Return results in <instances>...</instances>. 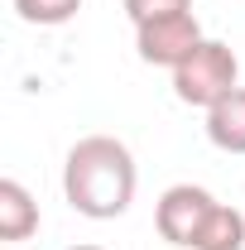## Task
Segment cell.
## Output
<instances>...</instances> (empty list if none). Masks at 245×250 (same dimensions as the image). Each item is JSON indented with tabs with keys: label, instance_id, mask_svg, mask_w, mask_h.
Segmentation results:
<instances>
[{
	"label": "cell",
	"instance_id": "1",
	"mask_svg": "<svg viewBox=\"0 0 245 250\" xmlns=\"http://www.w3.org/2000/svg\"><path fill=\"white\" fill-rule=\"evenodd\" d=\"M135 188H140V173H135V154L125 149L116 135H87L67 149V164H62V197L72 212L92 221H116L130 212L135 202Z\"/></svg>",
	"mask_w": 245,
	"mask_h": 250
},
{
	"label": "cell",
	"instance_id": "2",
	"mask_svg": "<svg viewBox=\"0 0 245 250\" xmlns=\"http://www.w3.org/2000/svg\"><path fill=\"white\" fill-rule=\"evenodd\" d=\"M236 87H241V58H236V48L221 43V39H202V48H197L183 67H173V96H178L183 106L212 111L216 101L231 96Z\"/></svg>",
	"mask_w": 245,
	"mask_h": 250
},
{
	"label": "cell",
	"instance_id": "3",
	"mask_svg": "<svg viewBox=\"0 0 245 250\" xmlns=\"http://www.w3.org/2000/svg\"><path fill=\"white\" fill-rule=\"evenodd\" d=\"M202 24H197V15L192 10H178V15H159V20H144V24H135V48H140V58L149 62V67H183L197 48H202Z\"/></svg>",
	"mask_w": 245,
	"mask_h": 250
},
{
	"label": "cell",
	"instance_id": "4",
	"mask_svg": "<svg viewBox=\"0 0 245 250\" xmlns=\"http://www.w3.org/2000/svg\"><path fill=\"white\" fill-rule=\"evenodd\" d=\"M212 212H216V197L207 192V188H197V183H173L163 197H159V207H154V226H159V236H163L168 246L192 250Z\"/></svg>",
	"mask_w": 245,
	"mask_h": 250
},
{
	"label": "cell",
	"instance_id": "5",
	"mask_svg": "<svg viewBox=\"0 0 245 250\" xmlns=\"http://www.w3.org/2000/svg\"><path fill=\"white\" fill-rule=\"evenodd\" d=\"M39 231V202L29 197V188L20 178H0V241H29Z\"/></svg>",
	"mask_w": 245,
	"mask_h": 250
},
{
	"label": "cell",
	"instance_id": "6",
	"mask_svg": "<svg viewBox=\"0 0 245 250\" xmlns=\"http://www.w3.org/2000/svg\"><path fill=\"white\" fill-rule=\"evenodd\" d=\"M207 140L226 154H245V87H236L207 111Z\"/></svg>",
	"mask_w": 245,
	"mask_h": 250
},
{
	"label": "cell",
	"instance_id": "7",
	"mask_svg": "<svg viewBox=\"0 0 245 250\" xmlns=\"http://www.w3.org/2000/svg\"><path fill=\"white\" fill-rule=\"evenodd\" d=\"M192 250H245V217L236 207L216 202V212L207 217V226H202V236H197Z\"/></svg>",
	"mask_w": 245,
	"mask_h": 250
},
{
	"label": "cell",
	"instance_id": "8",
	"mask_svg": "<svg viewBox=\"0 0 245 250\" xmlns=\"http://www.w3.org/2000/svg\"><path fill=\"white\" fill-rule=\"evenodd\" d=\"M77 10H82V0H15V15L24 24H39V29H58Z\"/></svg>",
	"mask_w": 245,
	"mask_h": 250
},
{
	"label": "cell",
	"instance_id": "9",
	"mask_svg": "<svg viewBox=\"0 0 245 250\" xmlns=\"http://www.w3.org/2000/svg\"><path fill=\"white\" fill-rule=\"evenodd\" d=\"M178 10H192V0H125L130 24H144V20H159V15H178Z\"/></svg>",
	"mask_w": 245,
	"mask_h": 250
},
{
	"label": "cell",
	"instance_id": "10",
	"mask_svg": "<svg viewBox=\"0 0 245 250\" xmlns=\"http://www.w3.org/2000/svg\"><path fill=\"white\" fill-rule=\"evenodd\" d=\"M72 250H106V246H72Z\"/></svg>",
	"mask_w": 245,
	"mask_h": 250
},
{
	"label": "cell",
	"instance_id": "11",
	"mask_svg": "<svg viewBox=\"0 0 245 250\" xmlns=\"http://www.w3.org/2000/svg\"><path fill=\"white\" fill-rule=\"evenodd\" d=\"M5 250H15V246H5Z\"/></svg>",
	"mask_w": 245,
	"mask_h": 250
}]
</instances>
